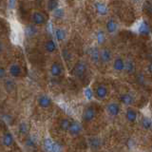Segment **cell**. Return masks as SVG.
I'll list each match as a JSON object with an SVG mask.
<instances>
[{"label":"cell","instance_id":"6da1fadb","mask_svg":"<svg viewBox=\"0 0 152 152\" xmlns=\"http://www.w3.org/2000/svg\"><path fill=\"white\" fill-rule=\"evenodd\" d=\"M86 70H87V66H86V64L84 63V62L80 61L74 66L73 73H74L75 76H77V77H81V76L84 75V73L86 72Z\"/></svg>","mask_w":152,"mask_h":152},{"label":"cell","instance_id":"7a4b0ae2","mask_svg":"<svg viewBox=\"0 0 152 152\" xmlns=\"http://www.w3.org/2000/svg\"><path fill=\"white\" fill-rule=\"evenodd\" d=\"M31 20L35 25H43L46 23V18L44 14L40 12H34L31 15Z\"/></svg>","mask_w":152,"mask_h":152},{"label":"cell","instance_id":"3957f363","mask_svg":"<svg viewBox=\"0 0 152 152\" xmlns=\"http://www.w3.org/2000/svg\"><path fill=\"white\" fill-rule=\"evenodd\" d=\"M95 114H96V112H95V109L93 107H87L83 112V115H82L83 120L86 122H90L94 119Z\"/></svg>","mask_w":152,"mask_h":152},{"label":"cell","instance_id":"277c9868","mask_svg":"<svg viewBox=\"0 0 152 152\" xmlns=\"http://www.w3.org/2000/svg\"><path fill=\"white\" fill-rule=\"evenodd\" d=\"M107 112L110 116H117L120 112V107L116 103H109L107 106Z\"/></svg>","mask_w":152,"mask_h":152},{"label":"cell","instance_id":"5b68a950","mask_svg":"<svg viewBox=\"0 0 152 152\" xmlns=\"http://www.w3.org/2000/svg\"><path fill=\"white\" fill-rule=\"evenodd\" d=\"M100 60L102 61V63L107 64L111 60V52L107 49H103L100 51Z\"/></svg>","mask_w":152,"mask_h":152},{"label":"cell","instance_id":"8992f818","mask_svg":"<svg viewBox=\"0 0 152 152\" xmlns=\"http://www.w3.org/2000/svg\"><path fill=\"white\" fill-rule=\"evenodd\" d=\"M51 104V100L49 96L47 95H41V96L38 98V104L43 107V108H47L50 106Z\"/></svg>","mask_w":152,"mask_h":152},{"label":"cell","instance_id":"52a82bcc","mask_svg":"<svg viewBox=\"0 0 152 152\" xmlns=\"http://www.w3.org/2000/svg\"><path fill=\"white\" fill-rule=\"evenodd\" d=\"M9 72L12 77H18L21 74V68L17 64H12L9 68Z\"/></svg>","mask_w":152,"mask_h":152},{"label":"cell","instance_id":"ba28073f","mask_svg":"<svg viewBox=\"0 0 152 152\" xmlns=\"http://www.w3.org/2000/svg\"><path fill=\"white\" fill-rule=\"evenodd\" d=\"M95 92H96L97 98H99V99H104L107 96V88L103 85L98 86L96 90H95Z\"/></svg>","mask_w":152,"mask_h":152},{"label":"cell","instance_id":"9c48e42d","mask_svg":"<svg viewBox=\"0 0 152 152\" xmlns=\"http://www.w3.org/2000/svg\"><path fill=\"white\" fill-rule=\"evenodd\" d=\"M81 129H82V127H81L79 123H77V122H71L69 131V133H70L71 135L75 136V135L79 134V133L81 132Z\"/></svg>","mask_w":152,"mask_h":152},{"label":"cell","instance_id":"30bf717a","mask_svg":"<svg viewBox=\"0 0 152 152\" xmlns=\"http://www.w3.org/2000/svg\"><path fill=\"white\" fill-rule=\"evenodd\" d=\"M95 10L100 14V15H106L107 13V7L106 4L102 2H96L95 3Z\"/></svg>","mask_w":152,"mask_h":152},{"label":"cell","instance_id":"8fae6325","mask_svg":"<svg viewBox=\"0 0 152 152\" xmlns=\"http://www.w3.org/2000/svg\"><path fill=\"white\" fill-rule=\"evenodd\" d=\"M113 69L117 71H121L125 69V61L122 58H116L113 62Z\"/></svg>","mask_w":152,"mask_h":152},{"label":"cell","instance_id":"7c38bea8","mask_svg":"<svg viewBox=\"0 0 152 152\" xmlns=\"http://www.w3.org/2000/svg\"><path fill=\"white\" fill-rule=\"evenodd\" d=\"M120 100L124 104H126V106H130L134 103V98L130 94H123L120 97Z\"/></svg>","mask_w":152,"mask_h":152},{"label":"cell","instance_id":"4fadbf2b","mask_svg":"<svg viewBox=\"0 0 152 152\" xmlns=\"http://www.w3.org/2000/svg\"><path fill=\"white\" fill-rule=\"evenodd\" d=\"M126 120L128 122H135L136 119H137V112L132 108H128L126 112Z\"/></svg>","mask_w":152,"mask_h":152},{"label":"cell","instance_id":"5bb4252c","mask_svg":"<svg viewBox=\"0 0 152 152\" xmlns=\"http://www.w3.org/2000/svg\"><path fill=\"white\" fill-rule=\"evenodd\" d=\"M106 28L108 33H113L115 32L117 30V24L116 22L113 20V19H109V20L107 22V25H106Z\"/></svg>","mask_w":152,"mask_h":152},{"label":"cell","instance_id":"9a60e30c","mask_svg":"<svg viewBox=\"0 0 152 152\" xmlns=\"http://www.w3.org/2000/svg\"><path fill=\"white\" fill-rule=\"evenodd\" d=\"M2 142L5 146H10L13 144V137L11 133H9V132L5 133L2 139Z\"/></svg>","mask_w":152,"mask_h":152},{"label":"cell","instance_id":"2e32d148","mask_svg":"<svg viewBox=\"0 0 152 152\" xmlns=\"http://www.w3.org/2000/svg\"><path fill=\"white\" fill-rule=\"evenodd\" d=\"M50 73L52 76H59L62 73V68L58 63H53L50 66Z\"/></svg>","mask_w":152,"mask_h":152},{"label":"cell","instance_id":"e0dca14e","mask_svg":"<svg viewBox=\"0 0 152 152\" xmlns=\"http://www.w3.org/2000/svg\"><path fill=\"white\" fill-rule=\"evenodd\" d=\"M45 49L48 52H50V53H51V52H53L56 50V44L55 42L53 40H48L46 42L45 44Z\"/></svg>","mask_w":152,"mask_h":152},{"label":"cell","instance_id":"ac0fdd59","mask_svg":"<svg viewBox=\"0 0 152 152\" xmlns=\"http://www.w3.org/2000/svg\"><path fill=\"white\" fill-rule=\"evenodd\" d=\"M90 57H91V60L94 63H97L100 60V51L98 50V48H92L91 51H90Z\"/></svg>","mask_w":152,"mask_h":152},{"label":"cell","instance_id":"d6986e66","mask_svg":"<svg viewBox=\"0 0 152 152\" xmlns=\"http://www.w3.org/2000/svg\"><path fill=\"white\" fill-rule=\"evenodd\" d=\"M134 64L131 60H126L125 61V70L126 71L127 73H132L134 71Z\"/></svg>","mask_w":152,"mask_h":152},{"label":"cell","instance_id":"ffe728a7","mask_svg":"<svg viewBox=\"0 0 152 152\" xmlns=\"http://www.w3.org/2000/svg\"><path fill=\"white\" fill-rule=\"evenodd\" d=\"M58 1H55V0H50V1H48L47 3V8L49 11L50 12H53L55 10L58 8Z\"/></svg>","mask_w":152,"mask_h":152},{"label":"cell","instance_id":"44dd1931","mask_svg":"<svg viewBox=\"0 0 152 152\" xmlns=\"http://www.w3.org/2000/svg\"><path fill=\"white\" fill-rule=\"evenodd\" d=\"M36 31H37L36 28H34L32 25H28L25 28V32H26L27 36H28V37L33 36L36 33Z\"/></svg>","mask_w":152,"mask_h":152},{"label":"cell","instance_id":"7402d4cb","mask_svg":"<svg viewBox=\"0 0 152 152\" xmlns=\"http://www.w3.org/2000/svg\"><path fill=\"white\" fill-rule=\"evenodd\" d=\"M52 147H53V142L50 139V138H47L44 140V148L46 149L47 152H51L52 151Z\"/></svg>","mask_w":152,"mask_h":152},{"label":"cell","instance_id":"603a6c76","mask_svg":"<svg viewBox=\"0 0 152 152\" xmlns=\"http://www.w3.org/2000/svg\"><path fill=\"white\" fill-rule=\"evenodd\" d=\"M55 37L57 40H64L66 38V32L64 30H62V28H56L55 30Z\"/></svg>","mask_w":152,"mask_h":152},{"label":"cell","instance_id":"cb8c5ba5","mask_svg":"<svg viewBox=\"0 0 152 152\" xmlns=\"http://www.w3.org/2000/svg\"><path fill=\"white\" fill-rule=\"evenodd\" d=\"M142 126L145 129H149L152 126V121L148 117H144L142 119Z\"/></svg>","mask_w":152,"mask_h":152},{"label":"cell","instance_id":"d4e9b609","mask_svg":"<svg viewBox=\"0 0 152 152\" xmlns=\"http://www.w3.org/2000/svg\"><path fill=\"white\" fill-rule=\"evenodd\" d=\"M70 124L71 122H69L68 119H62V120L60 121V127L61 129L63 130H69V126H70Z\"/></svg>","mask_w":152,"mask_h":152},{"label":"cell","instance_id":"484cf974","mask_svg":"<svg viewBox=\"0 0 152 152\" xmlns=\"http://www.w3.org/2000/svg\"><path fill=\"white\" fill-rule=\"evenodd\" d=\"M96 38H97V42L99 45H102L104 42V39H106V36H104V33L103 31H99L96 33Z\"/></svg>","mask_w":152,"mask_h":152},{"label":"cell","instance_id":"4316f807","mask_svg":"<svg viewBox=\"0 0 152 152\" xmlns=\"http://www.w3.org/2000/svg\"><path fill=\"white\" fill-rule=\"evenodd\" d=\"M5 87H6V89L8 90L9 92H12V91H13V89H14V88H15V86H14V83L12 82V80L7 79L6 82H5Z\"/></svg>","mask_w":152,"mask_h":152},{"label":"cell","instance_id":"83f0119b","mask_svg":"<svg viewBox=\"0 0 152 152\" xmlns=\"http://www.w3.org/2000/svg\"><path fill=\"white\" fill-rule=\"evenodd\" d=\"M53 12V16L55 17V18H62L64 16V14H65V12H64V10L62 9V8H57L55 11H53L52 12Z\"/></svg>","mask_w":152,"mask_h":152},{"label":"cell","instance_id":"f1b7e54d","mask_svg":"<svg viewBox=\"0 0 152 152\" xmlns=\"http://www.w3.org/2000/svg\"><path fill=\"white\" fill-rule=\"evenodd\" d=\"M139 32L142 33V34H147L149 32V28L148 25L146 23H142L141 27L139 28Z\"/></svg>","mask_w":152,"mask_h":152},{"label":"cell","instance_id":"f546056e","mask_svg":"<svg viewBox=\"0 0 152 152\" xmlns=\"http://www.w3.org/2000/svg\"><path fill=\"white\" fill-rule=\"evenodd\" d=\"M19 132L23 135H25L28 132V125L25 122H22L20 125H19Z\"/></svg>","mask_w":152,"mask_h":152},{"label":"cell","instance_id":"4dcf8cb0","mask_svg":"<svg viewBox=\"0 0 152 152\" xmlns=\"http://www.w3.org/2000/svg\"><path fill=\"white\" fill-rule=\"evenodd\" d=\"M84 94H85V97L87 98L88 100H91L93 97V91L92 89L90 88H87L84 90Z\"/></svg>","mask_w":152,"mask_h":152},{"label":"cell","instance_id":"1f68e13d","mask_svg":"<svg viewBox=\"0 0 152 152\" xmlns=\"http://www.w3.org/2000/svg\"><path fill=\"white\" fill-rule=\"evenodd\" d=\"M26 144H27V145H28V146H33L34 145V139H33L32 137H28V139H27V141H26Z\"/></svg>","mask_w":152,"mask_h":152},{"label":"cell","instance_id":"d6a6232c","mask_svg":"<svg viewBox=\"0 0 152 152\" xmlns=\"http://www.w3.org/2000/svg\"><path fill=\"white\" fill-rule=\"evenodd\" d=\"M51 152H61V147L58 144L53 142V147H52V151Z\"/></svg>","mask_w":152,"mask_h":152},{"label":"cell","instance_id":"836d02e7","mask_svg":"<svg viewBox=\"0 0 152 152\" xmlns=\"http://www.w3.org/2000/svg\"><path fill=\"white\" fill-rule=\"evenodd\" d=\"M5 75H6V70L4 68H0V79L4 78Z\"/></svg>","mask_w":152,"mask_h":152},{"label":"cell","instance_id":"e575fe53","mask_svg":"<svg viewBox=\"0 0 152 152\" xmlns=\"http://www.w3.org/2000/svg\"><path fill=\"white\" fill-rule=\"evenodd\" d=\"M63 55H64V57H65V59H66V60H69V59L70 58V54L68 52V50H66L63 51Z\"/></svg>","mask_w":152,"mask_h":152},{"label":"cell","instance_id":"d590c367","mask_svg":"<svg viewBox=\"0 0 152 152\" xmlns=\"http://www.w3.org/2000/svg\"><path fill=\"white\" fill-rule=\"evenodd\" d=\"M15 4H16L15 1H9L8 2V5H9V8L10 9H13L14 6H15Z\"/></svg>","mask_w":152,"mask_h":152},{"label":"cell","instance_id":"8d00e7d4","mask_svg":"<svg viewBox=\"0 0 152 152\" xmlns=\"http://www.w3.org/2000/svg\"><path fill=\"white\" fill-rule=\"evenodd\" d=\"M147 70H148V72L152 74V63H150L148 65V66H147Z\"/></svg>","mask_w":152,"mask_h":152},{"label":"cell","instance_id":"74e56055","mask_svg":"<svg viewBox=\"0 0 152 152\" xmlns=\"http://www.w3.org/2000/svg\"><path fill=\"white\" fill-rule=\"evenodd\" d=\"M4 50V47H3V44L2 42H0V53H2V51Z\"/></svg>","mask_w":152,"mask_h":152}]
</instances>
